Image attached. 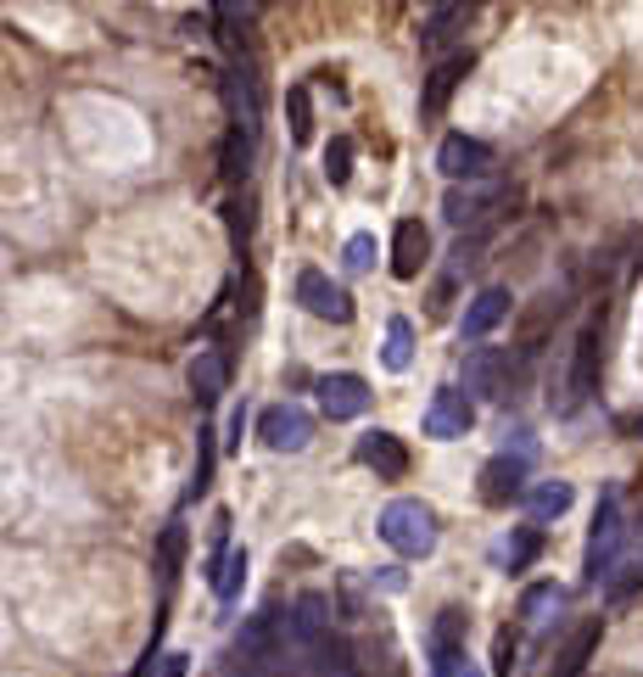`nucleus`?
<instances>
[{"instance_id": "nucleus-1", "label": "nucleus", "mask_w": 643, "mask_h": 677, "mask_svg": "<svg viewBox=\"0 0 643 677\" xmlns=\"http://www.w3.org/2000/svg\"><path fill=\"white\" fill-rule=\"evenodd\" d=\"M376 532L403 560H425L436 549V538H442L436 510H431V504H420V498H392L387 510H381V521H376Z\"/></svg>"}, {"instance_id": "nucleus-2", "label": "nucleus", "mask_w": 643, "mask_h": 677, "mask_svg": "<svg viewBox=\"0 0 643 677\" xmlns=\"http://www.w3.org/2000/svg\"><path fill=\"white\" fill-rule=\"evenodd\" d=\"M621 493L604 487L599 493V510H593V527H588V549H582V576L588 582H604L615 571V554H621Z\"/></svg>"}, {"instance_id": "nucleus-3", "label": "nucleus", "mask_w": 643, "mask_h": 677, "mask_svg": "<svg viewBox=\"0 0 643 677\" xmlns=\"http://www.w3.org/2000/svg\"><path fill=\"white\" fill-rule=\"evenodd\" d=\"M436 168H442L447 186H482L493 168H498V151H493L487 140L465 135V129H453V135H442V146H436Z\"/></svg>"}, {"instance_id": "nucleus-4", "label": "nucleus", "mask_w": 643, "mask_h": 677, "mask_svg": "<svg viewBox=\"0 0 643 677\" xmlns=\"http://www.w3.org/2000/svg\"><path fill=\"white\" fill-rule=\"evenodd\" d=\"M526 470H531V454H526V448L493 454V459L476 470V498L487 504V510H509L515 498H526Z\"/></svg>"}, {"instance_id": "nucleus-5", "label": "nucleus", "mask_w": 643, "mask_h": 677, "mask_svg": "<svg viewBox=\"0 0 643 677\" xmlns=\"http://www.w3.org/2000/svg\"><path fill=\"white\" fill-rule=\"evenodd\" d=\"M471 426H476V398L458 392V387H436L425 414H420V432L431 443H458V437H471Z\"/></svg>"}, {"instance_id": "nucleus-6", "label": "nucleus", "mask_w": 643, "mask_h": 677, "mask_svg": "<svg viewBox=\"0 0 643 677\" xmlns=\"http://www.w3.org/2000/svg\"><path fill=\"white\" fill-rule=\"evenodd\" d=\"M257 443L268 454H303L314 443V414L303 403H268L257 414Z\"/></svg>"}, {"instance_id": "nucleus-7", "label": "nucleus", "mask_w": 643, "mask_h": 677, "mask_svg": "<svg viewBox=\"0 0 643 677\" xmlns=\"http://www.w3.org/2000/svg\"><path fill=\"white\" fill-rule=\"evenodd\" d=\"M352 459L363 465V470H376V482H403L409 476V443L398 437V432H387V426H370V432H358V443H352Z\"/></svg>"}, {"instance_id": "nucleus-8", "label": "nucleus", "mask_w": 643, "mask_h": 677, "mask_svg": "<svg viewBox=\"0 0 643 677\" xmlns=\"http://www.w3.org/2000/svg\"><path fill=\"white\" fill-rule=\"evenodd\" d=\"M292 292H297V303H303L314 319H325V325H352V297H347V286H336L325 269H303Z\"/></svg>"}, {"instance_id": "nucleus-9", "label": "nucleus", "mask_w": 643, "mask_h": 677, "mask_svg": "<svg viewBox=\"0 0 643 677\" xmlns=\"http://www.w3.org/2000/svg\"><path fill=\"white\" fill-rule=\"evenodd\" d=\"M515 353L509 348H471L465 353V392L471 398H509Z\"/></svg>"}, {"instance_id": "nucleus-10", "label": "nucleus", "mask_w": 643, "mask_h": 677, "mask_svg": "<svg viewBox=\"0 0 643 677\" xmlns=\"http://www.w3.org/2000/svg\"><path fill=\"white\" fill-rule=\"evenodd\" d=\"M599 364H604V325L588 319L577 330V348H571V409L599 392Z\"/></svg>"}, {"instance_id": "nucleus-11", "label": "nucleus", "mask_w": 643, "mask_h": 677, "mask_svg": "<svg viewBox=\"0 0 643 677\" xmlns=\"http://www.w3.org/2000/svg\"><path fill=\"white\" fill-rule=\"evenodd\" d=\"M314 392H319V409H325V420H358L363 409H370V381L363 375H352V370H336V375H319L314 381Z\"/></svg>"}, {"instance_id": "nucleus-12", "label": "nucleus", "mask_w": 643, "mask_h": 677, "mask_svg": "<svg viewBox=\"0 0 643 677\" xmlns=\"http://www.w3.org/2000/svg\"><path fill=\"white\" fill-rule=\"evenodd\" d=\"M509 314H515L509 286H482V292L471 297L465 319H458V336H465V342H487V336H493V330H498Z\"/></svg>"}, {"instance_id": "nucleus-13", "label": "nucleus", "mask_w": 643, "mask_h": 677, "mask_svg": "<svg viewBox=\"0 0 643 677\" xmlns=\"http://www.w3.org/2000/svg\"><path fill=\"white\" fill-rule=\"evenodd\" d=\"M186 387L197 403H219L230 392V353L224 348H197V359L186 364Z\"/></svg>"}, {"instance_id": "nucleus-14", "label": "nucleus", "mask_w": 643, "mask_h": 677, "mask_svg": "<svg viewBox=\"0 0 643 677\" xmlns=\"http://www.w3.org/2000/svg\"><path fill=\"white\" fill-rule=\"evenodd\" d=\"M425 258H431V230L420 219H398V230H392V275L398 281H420Z\"/></svg>"}, {"instance_id": "nucleus-15", "label": "nucleus", "mask_w": 643, "mask_h": 677, "mask_svg": "<svg viewBox=\"0 0 643 677\" xmlns=\"http://www.w3.org/2000/svg\"><path fill=\"white\" fill-rule=\"evenodd\" d=\"M465 633H471V611L465 605H442L431 633H425V666L447 660V655H465Z\"/></svg>"}, {"instance_id": "nucleus-16", "label": "nucleus", "mask_w": 643, "mask_h": 677, "mask_svg": "<svg viewBox=\"0 0 643 677\" xmlns=\"http://www.w3.org/2000/svg\"><path fill=\"white\" fill-rule=\"evenodd\" d=\"M465 73H471V51H458V56L436 62L431 78H425V91H420V118H436V113L447 107V96L458 91V84H465Z\"/></svg>"}, {"instance_id": "nucleus-17", "label": "nucleus", "mask_w": 643, "mask_h": 677, "mask_svg": "<svg viewBox=\"0 0 643 677\" xmlns=\"http://www.w3.org/2000/svg\"><path fill=\"white\" fill-rule=\"evenodd\" d=\"M577 504V487L571 482H537L531 493H526V510H531V527H548V521H560L566 510Z\"/></svg>"}, {"instance_id": "nucleus-18", "label": "nucleus", "mask_w": 643, "mask_h": 677, "mask_svg": "<svg viewBox=\"0 0 643 677\" xmlns=\"http://www.w3.org/2000/svg\"><path fill=\"white\" fill-rule=\"evenodd\" d=\"M599 638H604V616H588L582 627H577V638L566 644V655H560V666L548 671V677H582V666L593 660V649H599Z\"/></svg>"}, {"instance_id": "nucleus-19", "label": "nucleus", "mask_w": 643, "mask_h": 677, "mask_svg": "<svg viewBox=\"0 0 643 677\" xmlns=\"http://www.w3.org/2000/svg\"><path fill=\"white\" fill-rule=\"evenodd\" d=\"M560 314H566V297H560V292L537 297V308H531V314L520 319V342H515V353H520V359H531V353H537V342H542V330L555 325Z\"/></svg>"}, {"instance_id": "nucleus-20", "label": "nucleus", "mask_w": 643, "mask_h": 677, "mask_svg": "<svg viewBox=\"0 0 643 677\" xmlns=\"http://www.w3.org/2000/svg\"><path fill=\"white\" fill-rule=\"evenodd\" d=\"M381 364H387L392 375H403V370L414 364V319H403V314H392V319H387V342H381Z\"/></svg>"}, {"instance_id": "nucleus-21", "label": "nucleus", "mask_w": 643, "mask_h": 677, "mask_svg": "<svg viewBox=\"0 0 643 677\" xmlns=\"http://www.w3.org/2000/svg\"><path fill=\"white\" fill-rule=\"evenodd\" d=\"M537 554H542V527H515V532L504 538V549H498V565H504L509 576H520Z\"/></svg>"}, {"instance_id": "nucleus-22", "label": "nucleus", "mask_w": 643, "mask_h": 677, "mask_svg": "<svg viewBox=\"0 0 643 677\" xmlns=\"http://www.w3.org/2000/svg\"><path fill=\"white\" fill-rule=\"evenodd\" d=\"M560 600H566V588H560V582H526V594H520L515 616L537 627V622H548V611H560Z\"/></svg>"}, {"instance_id": "nucleus-23", "label": "nucleus", "mask_w": 643, "mask_h": 677, "mask_svg": "<svg viewBox=\"0 0 643 677\" xmlns=\"http://www.w3.org/2000/svg\"><path fill=\"white\" fill-rule=\"evenodd\" d=\"M246 565H252V560H246V543H235V549H230V560H224V565H219V576H213V600H219V605H235V600H241V588H246Z\"/></svg>"}, {"instance_id": "nucleus-24", "label": "nucleus", "mask_w": 643, "mask_h": 677, "mask_svg": "<svg viewBox=\"0 0 643 677\" xmlns=\"http://www.w3.org/2000/svg\"><path fill=\"white\" fill-rule=\"evenodd\" d=\"M219 432L213 426H202L197 432V470H191V487H186V504H197V498H208V487H213V459H219V443H213Z\"/></svg>"}, {"instance_id": "nucleus-25", "label": "nucleus", "mask_w": 643, "mask_h": 677, "mask_svg": "<svg viewBox=\"0 0 643 677\" xmlns=\"http://www.w3.org/2000/svg\"><path fill=\"white\" fill-rule=\"evenodd\" d=\"M252 140H257L252 129L230 124V135H224V180H230V186L252 174Z\"/></svg>"}, {"instance_id": "nucleus-26", "label": "nucleus", "mask_w": 643, "mask_h": 677, "mask_svg": "<svg viewBox=\"0 0 643 677\" xmlns=\"http://www.w3.org/2000/svg\"><path fill=\"white\" fill-rule=\"evenodd\" d=\"M292 611H297V616H292V633H297L303 644H325V622H330V616H325V594H303Z\"/></svg>"}, {"instance_id": "nucleus-27", "label": "nucleus", "mask_w": 643, "mask_h": 677, "mask_svg": "<svg viewBox=\"0 0 643 677\" xmlns=\"http://www.w3.org/2000/svg\"><path fill=\"white\" fill-rule=\"evenodd\" d=\"M376 258H381V241H376L370 230L347 235V246H341V269H347V275H370V269H376Z\"/></svg>"}, {"instance_id": "nucleus-28", "label": "nucleus", "mask_w": 643, "mask_h": 677, "mask_svg": "<svg viewBox=\"0 0 643 677\" xmlns=\"http://www.w3.org/2000/svg\"><path fill=\"white\" fill-rule=\"evenodd\" d=\"M487 202H493L487 191H458V186H453V191L442 197V219H447V224H476Z\"/></svg>"}, {"instance_id": "nucleus-29", "label": "nucleus", "mask_w": 643, "mask_h": 677, "mask_svg": "<svg viewBox=\"0 0 643 677\" xmlns=\"http://www.w3.org/2000/svg\"><path fill=\"white\" fill-rule=\"evenodd\" d=\"M286 118H292V146L314 140V107H308V84H292L286 91Z\"/></svg>"}, {"instance_id": "nucleus-30", "label": "nucleus", "mask_w": 643, "mask_h": 677, "mask_svg": "<svg viewBox=\"0 0 643 677\" xmlns=\"http://www.w3.org/2000/svg\"><path fill=\"white\" fill-rule=\"evenodd\" d=\"M325 180L336 191L352 186V135H330V146H325Z\"/></svg>"}, {"instance_id": "nucleus-31", "label": "nucleus", "mask_w": 643, "mask_h": 677, "mask_svg": "<svg viewBox=\"0 0 643 677\" xmlns=\"http://www.w3.org/2000/svg\"><path fill=\"white\" fill-rule=\"evenodd\" d=\"M458 23H465V7H431L420 18V45H442L447 29H458Z\"/></svg>"}, {"instance_id": "nucleus-32", "label": "nucleus", "mask_w": 643, "mask_h": 677, "mask_svg": "<svg viewBox=\"0 0 643 677\" xmlns=\"http://www.w3.org/2000/svg\"><path fill=\"white\" fill-rule=\"evenodd\" d=\"M157 560H162V576H173V571H179V560H186V527H168V532H162Z\"/></svg>"}, {"instance_id": "nucleus-33", "label": "nucleus", "mask_w": 643, "mask_h": 677, "mask_svg": "<svg viewBox=\"0 0 643 677\" xmlns=\"http://www.w3.org/2000/svg\"><path fill=\"white\" fill-rule=\"evenodd\" d=\"M431 677H487L476 660H471V649L465 655H447V660H431Z\"/></svg>"}, {"instance_id": "nucleus-34", "label": "nucleus", "mask_w": 643, "mask_h": 677, "mask_svg": "<svg viewBox=\"0 0 643 677\" xmlns=\"http://www.w3.org/2000/svg\"><path fill=\"white\" fill-rule=\"evenodd\" d=\"M224 219H230V235L246 241V230H252V202H246V197H230V202H224Z\"/></svg>"}, {"instance_id": "nucleus-35", "label": "nucleus", "mask_w": 643, "mask_h": 677, "mask_svg": "<svg viewBox=\"0 0 643 677\" xmlns=\"http://www.w3.org/2000/svg\"><path fill=\"white\" fill-rule=\"evenodd\" d=\"M515 649H520V644H515V633L504 627V633L493 638V671H498V677H509V671H515Z\"/></svg>"}, {"instance_id": "nucleus-36", "label": "nucleus", "mask_w": 643, "mask_h": 677, "mask_svg": "<svg viewBox=\"0 0 643 677\" xmlns=\"http://www.w3.org/2000/svg\"><path fill=\"white\" fill-rule=\"evenodd\" d=\"M637 588H643V560H637V565H632V576H621V582H615V588H610V600H615V605H621V600H632V594H637Z\"/></svg>"}, {"instance_id": "nucleus-37", "label": "nucleus", "mask_w": 643, "mask_h": 677, "mask_svg": "<svg viewBox=\"0 0 643 677\" xmlns=\"http://www.w3.org/2000/svg\"><path fill=\"white\" fill-rule=\"evenodd\" d=\"M241 432H246V403H241V409H230V437H224V448H230V454H241Z\"/></svg>"}, {"instance_id": "nucleus-38", "label": "nucleus", "mask_w": 643, "mask_h": 677, "mask_svg": "<svg viewBox=\"0 0 643 677\" xmlns=\"http://www.w3.org/2000/svg\"><path fill=\"white\" fill-rule=\"evenodd\" d=\"M157 677H191V655H179V649H173V655L162 660V671H157Z\"/></svg>"}]
</instances>
